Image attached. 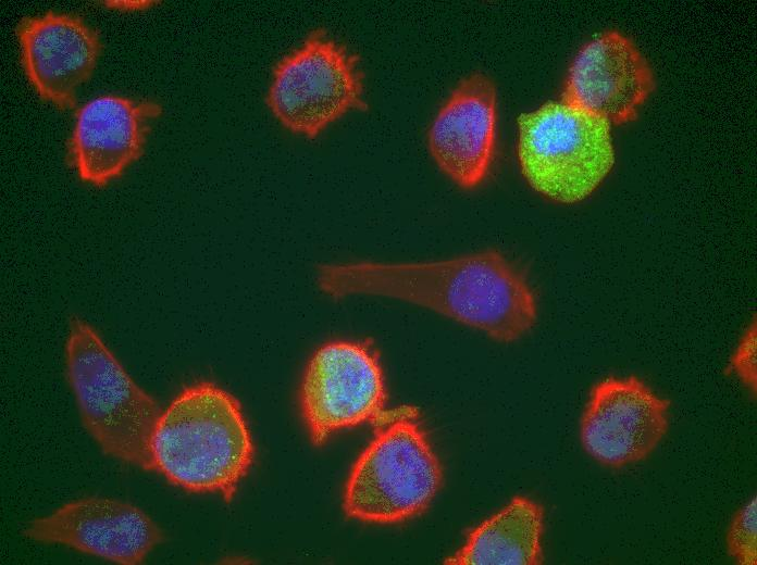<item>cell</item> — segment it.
I'll return each instance as SVG.
<instances>
[{"instance_id":"obj_11","label":"cell","mask_w":757,"mask_h":565,"mask_svg":"<svg viewBox=\"0 0 757 565\" xmlns=\"http://www.w3.org/2000/svg\"><path fill=\"white\" fill-rule=\"evenodd\" d=\"M497 92L484 73L464 77L438 110L427 133L429 150L456 184L473 188L485 178L494 159Z\"/></svg>"},{"instance_id":"obj_7","label":"cell","mask_w":757,"mask_h":565,"mask_svg":"<svg viewBox=\"0 0 757 565\" xmlns=\"http://www.w3.org/2000/svg\"><path fill=\"white\" fill-rule=\"evenodd\" d=\"M385 400L377 355L365 343H325L306 367L300 402L315 444L338 429L380 417Z\"/></svg>"},{"instance_id":"obj_12","label":"cell","mask_w":757,"mask_h":565,"mask_svg":"<svg viewBox=\"0 0 757 565\" xmlns=\"http://www.w3.org/2000/svg\"><path fill=\"white\" fill-rule=\"evenodd\" d=\"M16 35L26 76L39 97L60 109L73 108L100 55L98 32L76 15L47 12L22 20Z\"/></svg>"},{"instance_id":"obj_8","label":"cell","mask_w":757,"mask_h":565,"mask_svg":"<svg viewBox=\"0 0 757 565\" xmlns=\"http://www.w3.org/2000/svg\"><path fill=\"white\" fill-rule=\"evenodd\" d=\"M669 407L637 377H608L593 387L582 415L583 448L607 467L643 461L668 430Z\"/></svg>"},{"instance_id":"obj_1","label":"cell","mask_w":757,"mask_h":565,"mask_svg":"<svg viewBox=\"0 0 757 565\" xmlns=\"http://www.w3.org/2000/svg\"><path fill=\"white\" fill-rule=\"evenodd\" d=\"M319 281L335 298L363 293L409 301L504 342L519 339L536 321L526 280L495 250L434 262L328 265Z\"/></svg>"},{"instance_id":"obj_2","label":"cell","mask_w":757,"mask_h":565,"mask_svg":"<svg viewBox=\"0 0 757 565\" xmlns=\"http://www.w3.org/2000/svg\"><path fill=\"white\" fill-rule=\"evenodd\" d=\"M151 448L156 470L169 481L227 501L255 451L239 402L208 381L184 388L162 412Z\"/></svg>"},{"instance_id":"obj_9","label":"cell","mask_w":757,"mask_h":565,"mask_svg":"<svg viewBox=\"0 0 757 565\" xmlns=\"http://www.w3.org/2000/svg\"><path fill=\"white\" fill-rule=\"evenodd\" d=\"M23 536L124 565L142 563L163 539L159 526L142 510L103 497L78 499L35 518Z\"/></svg>"},{"instance_id":"obj_16","label":"cell","mask_w":757,"mask_h":565,"mask_svg":"<svg viewBox=\"0 0 757 565\" xmlns=\"http://www.w3.org/2000/svg\"><path fill=\"white\" fill-rule=\"evenodd\" d=\"M731 368L754 393L757 387L756 374V321L741 339L732 359Z\"/></svg>"},{"instance_id":"obj_10","label":"cell","mask_w":757,"mask_h":565,"mask_svg":"<svg viewBox=\"0 0 757 565\" xmlns=\"http://www.w3.org/2000/svg\"><path fill=\"white\" fill-rule=\"evenodd\" d=\"M654 86L653 72L633 41L608 30L575 55L562 101L620 124L636 116Z\"/></svg>"},{"instance_id":"obj_4","label":"cell","mask_w":757,"mask_h":565,"mask_svg":"<svg viewBox=\"0 0 757 565\" xmlns=\"http://www.w3.org/2000/svg\"><path fill=\"white\" fill-rule=\"evenodd\" d=\"M518 126L522 174L551 200L585 199L615 164L610 122L564 101L521 114Z\"/></svg>"},{"instance_id":"obj_13","label":"cell","mask_w":757,"mask_h":565,"mask_svg":"<svg viewBox=\"0 0 757 565\" xmlns=\"http://www.w3.org/2000/svg\"><path fill=\"white\" fill-rule=\"evenodd\" d=\"M161 112L154 101L114 95L85 103L69 141L70 162L79 177L96 186L119 177L142 154L151 123Z\"/></svg>"},{"instance_id":"obj_5","label":"cell","mask_w":757,"mask_h":565,"mask_svg":"<svg viewBox=\"0 0 757 565\" xmlns=\"http://www.w3.org/2000/svg\"><path fill=\"white\" fill-rule=\"evenodd\" d=\"M414 416L413 409H401L355 463L344 497L348 516L401 522L422 513L434 499L442 468Z\"/></svg>"},{"instance_id":"obj_14","label":"cell","mask_w":757,"mask_h":565,"mask_svg":"<svg viewBox=\"0 0 757 565\" xmlns=\"http://www.w3.org/2000/svg\"><path fill=\"white\" fill-rule=\"evenodd\" d=\"M543 507L516 497L468 537L464 547L446 561L459 565H537L543 562Z\"/></svg>"},{"instance_id":"obj_6","label":"cell","mask_w":757,"mask_h":565,"mask_svg":"<svg viewBox=\"0 0 757 565\" xmlns=\"http://www.w3.org/2000/svg\"><path fill=\"white\" fill-rule=\"evenodd\" d=\"M363 93L359 58L319 28L277 61L265 103L285 129L311 140L364 110Z\"/></svg>"},{"instance_id":"obj_15","label":"cell","mask_w":757,"mask_h":565,"mask_svg":"<svg viewBox=\"0 0 757 565\" xmlns=\"http://www.w3.org/2000/svg\"><path fill=\"white\" fill-rule=\"evenodd\" d=\"M729 554L741 565L757 564V500L753 497L741 507L728 531Z\"/></svg>"},{"instance_id":"obj_3","label":"cell","mask_w":757,"mask_h":565,"mask_svg":"<svg viewBox=\"0 0 757 565\" xmlns=\"http://www.w3.org/2000/svg\"><path fill=\"white\" fill-rule=\"evenodd\" d=\"M66 372L82 423L102 452L156 470L151 445L162 411L97 331L79 318L70 326Z\"/></svg>"}]
</instances>
